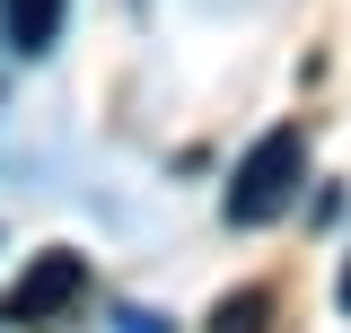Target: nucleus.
<instances>
[{"label":"nucleus","mask_w":351,"mask_h":333,"mask_svg":"<svg viewBox=\"0 0 351 333\" xmlns=\"http://www.w3.org/2000/svg\"><path fill=\"white\" fill-rule=\"evenodd\" d=\"M299 184H307V132H299V123H272L255 149L237 158L228 202H219V210H228L237 228H263V219H281V210L299 202Z\"/></svg>","instance_id":"1"},{"label":"nucleus","mask_w":351,"mask_h":333,"mask_svg":"<svg viewBox=\"0 0 351 333\" xmlns=\"http://www.w3.org/2000/svg\"><path fill=\"white\" fill-rule=\"evenodd\" d=\"M88 298V263L71 246H53V254H36L18 281H9V298H0V325H53V316H71Z\"/></svg>","instance_id":"2"},{"label":"nucleus","mask_w":351,"mask_h":333,"mask_svg":"<svg viewBox=\"0 0 351 333\" xmlns=\"http://www.w3.org/2000/svg\"><path fill=\"white\" fill-rule=\"evenodd\" d=\"M62 18H71V0H0V36L18 53H53Z\"/></svg>","instance_id":"3"},{"label":"nucleus","mask_w":351,"mask_h":333,"mask_svg":"<svg viewBox=\"0 0 351 333\" xmlns=\"http://www.w3.org/2000/svg\"><path fill=\"white\" fill-rule=\"evenodd\" d=\"M272 325V290H228L211 307V333H263Z\"/></svg>","instance_id":"4"},{"label":"nucleus","mask_w":351,"mask_h":333,"mask_svg":"<svg viewBox=\"0 0 351 333\" xmlns=\"http://www.w3.org/2000/svg\"><path fill=\"white\" fill-rule=\"evenodd\" d=\"M123 333H158V325H149V316H123Z\"/></svg>","instance_id":"5"},{"label":"nucleus","mask_w":351,"mask_h":333,"mask_svg":"<svg viewBox=\"0 0 351 333\" xmlns=\"http://www.w3.org/2000/svg\"><path fill=\"white\" fill-rule=\"evenodd\" d=\"M343 316H351V263H343Z\"/></svg>","instance_id":"6"}]
</instances>
